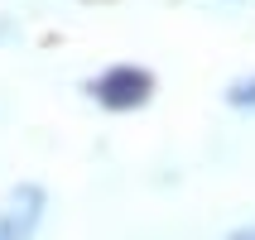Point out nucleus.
<instances>
[{"mask_svg":"<svg viewBox=\"0 0 255 240\" xmlns=\"http://www.w3.org/2000/svg\"><path fill=\"white\" fill-rule=\"evenodd\" d=\"M43 221V192L39 187H14L0 202V240H29Z\"/></svg>","mask_w":255,"mask_h":240,"instance_id":"obj_1","label":"nucleus"},{"mask_svg":"<svg viewBox=\"0 0 255 240\" xmlns=\"http://www.w3.org/2000/svg\"><path fill=\"white\" fill-rule=\"evenodd\" d=\"M97 96L106 101V106H116V111H126V106H140V101L149 96V72L116 68V72H106V77L97 82Z\"/></svg>","mask_w":255,"mask_h":240,"instance_id":"obj_2","label":"nucleus"},{"mask_svg":"<svg viewBox=\"0 0 255 240\" xmlns=\"http://www.w3.org/2000/svg\"><path fill=\"white\" fill-rule=\"evenodd\" d=\"M231 101H255V86H236V91H231Z\"/></svg>","mask_w":255,"mask_h":240,"instance_id":"obj_3","label":"nucleus"},{"mask_svg":"<svg viewBox=\"0 0 255 240\" xmlns=\"http://www.w3.org/2000/svg\"><path fill=\"white\" fill-rule=\"evenodd\" d=\"M227 240H255V226H246V231H231Z\"/></svg>","mask_w":255,"mask_h":240,"instance_id":"obj_4","label":"nucleus"}]
</instances>
